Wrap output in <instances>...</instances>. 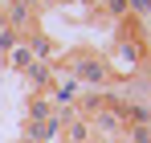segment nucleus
<instances>
[{
	"mask_svg": "<svg viewBox=\"0 0 151 143\" xmlns=\"http://www.w3.org/2000/svg\"><path fill=\"white\" fill-rule=\"evenodd\" d=\"M70 78H74V82H94V86H102V82L110 78V70H106V61H98V57H74Z\"/></svg>",
	"mask_w": 151,
	"mask_h": 143,
	"instance_id": "nucleus-1",
	"label": "nucleus"
},
{
	"mask_svg": "<svg viewBox=\"0 0 151 143\" xmlns=\"http://www.w3.org/2000/svg\"><path fill=\"white\" fill-rule=\"evenodd\" d=\"M139 41H119L114 45V53H110V61H106V70H119V74H135V66H139Z\"/></svg>",
	"mask_w": 151,
	"mask_h": 143,
	"instance_id": "nucleus-2",
	"label": "nucleus"
},
{
	"mask_svg": "<svg viewBox=\"0 0 151 143\" xmlns=\"http://www.w3.org/2000/svg\"><path fill=\"white\" fill-rule=\"evenodd\" d=\"M37 61H41V57H37V49L29 45V41H21V37H17V41L8 45V66H12V70L29 74L33 66H37Z\"/></svg>",
	"mask_w": 151,
	"mask_h": 143,
	"instance_id": "nucleus-3",
	"label": "nucleus"
},
{
	"mask_svg": "<svg viewBox=\"0 0 151 143\" xmlns=\"http://www.w3.org/2000/svg\"><path fill=\"white\" fill-rule=\"evenodd\" d=\"M90 139H94L90 119H74L70 127H65V143H90Z\"/></svg>",
	"mask_w": 151,
	"mask_h": 143,
	"instance_id": "nucleus-4",
	"label": "nucleus"
}]
</instances>
